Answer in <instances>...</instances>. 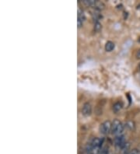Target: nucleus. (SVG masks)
<instances>
[{
	"instance_id": "2",
	"label": "nucleus",
	"mask_w": 140,
	"mask_h": 154,
	"mask_svg": "<svg viewBox=\"0 0 140 154\" xmlns=\"http://www.w3.org/2000/svg\"><path fill=\"white\" fill-rule=\"evenodd\" d=\"M112 123L110 121H106L103 122L100 126V132L103 135H108L110 132H111Z\"/></svg>"
},
{
	"instance_id": "1",
	"label": "nucleus",
	"mask_w": 140,
	"mask_h": 154,
	"mask_svg": "<svg viewBox=\"0 0 140 154\" xmlns=\"http://www.w3.org/2000/svg\"><path fill=\"white\" fill-rule=\"evenodd\" d=\"M124 130V125L119 120L115 119L112 123V128H111V132L115 136L122 135Z\"/></svg>"
},
{
	"instance_id": "15",
	"label": "nucleus",
	"mask_w": 140,
	"mask_h": 154,
	"mask_svg": "<svg viewBox=\"0 0 140 154\" xmlns=\"http://www.w3.org/2000/svg\"><path fill=\"white\" fill-rule=\"evenodd\" d=\"M139 42H140V39H139Z\"/></svg>"
},
{
	"instance_id": "3",
	"label": "nucleus",
	"mask_w": 140,
	"mask_h": 154,
	"mask_svg": "<svg viewBox=\"0 0 140 154\" xmlns=\"http://www.w3.org/2000/svg\"><path fill=\"white\" fill-rule=\"evenodd\" d=\"M115 143L116 146L119 147L120 149H122V148L125 146V145L127 143V142L125 140V135H118V136H116L115 139Z\"/></svg>"
},
{
	"instance_id": "12",
	"label": "nucleus",
	"mask_w": 140,
	"mask_h": 154,
	"mask_svg": "<svg viewBox=\"0 0 140 154\" xmlns=\"http://www.w3.org/2000/svg\"><path fill=\"white\" fill-rule=\"evenodd\" d=\"M136 58H137V59H140V49L136 53Z\"/></svg>"
},
{
	"instance_id": "8",
	"label": "nucleus",
	"mask_w": 140,
	"mask_h": 154,
	"mask_svg": "<svg viewBox=\"0 0 140 154\" xmlns=\"http://www.w3.org/2000/svg\"><path fill=\"white\" fill-rule=\"evenodd\" d=\"M109 153H110V152H109V148L108 147V146H105V147L102 148L99 154H109Z\"/></svg>"
},
{
	"instance_id": "4",
	"label": "nucleus",
	"mask_w": 140,
	"mask_h": 154,
	"mask_svg": "<svg viewBox=\"0 0 140 154\" xmlns=\"http://www.w3.org/2000/svg\"><path fill=\"white\" fill-rule=\"evenodd\" d=\"M82 113L84 116H89L92 113V106L89 103L84 104L82 108Z\"/></svg>"
},
{
	"instance_id": "13",
	"label": "nucleus",
	"mask_w": 140,
	"mask_h": 154,
	"mask_svg": "<svg viewBox=\"0 0 140 154\" xmlns=\"http://www.w3.org/2000/svg\"><path fill=\"white\" fill-rule=\"evenodd\" d=\"M139 70L140 71V63H139Z\"/></svg>"
},
{
	"instance_id": "11",
	"label": "nucleus",
	"mask_w": 140,
	"mask_h": 154,
	"mask_svg": "<svg viewBox=\"0 0 140 154\" xmlns=\"http://www.w3.org/2000/svg\"><path fill=\"white\" fill-rule=\"evenodd\" d=\"M82 26H83V21L78 19V27H82Z\"/></svg>"
},
{
	"instance_id": "10",
	"label": "nucleus",
	"mask_w": 140,
	"mask_h": 154,
	"mask_svg": "<svg viewBox=\"0 0 140 154\" xmlns=\"http://www.w3.org/2000/svg\"><path fill=\"white\" fill-rule=\"evenodd\" d=\"M128 154H139V150H136V149H133L132 150L129 151Z\"/></svg>"
},
{
	"instance_id": "14",
	"label": "nucleus",
	"mask_w": 140,
	"mask_h": 154,
	"mask_svg": "<svg viewBox=\"0 0 140 154\" xmlns=\"http://www.w3.org/2000/svg\"><path fill=\"white\" fill-rule=\"evenodd\" d=\"M109 154H111V153H109Z\"/></svg>"
},
{
	"instance_id": "5",
	"label": "nucleus",
	"mask_w": 140,
	"mask_h": 154,
	"mask_svg": "<svg viewBox=\"0 0 140 154\" xmlns=\"http://www.w3.org/2000/svg\"><path fill=\"white\" fill-rule=\"evenodd\" d=\"M123 107V104L121 102H117L115 103V104L113 105V111L115 113H118V111H120Z\"/></svg>"
},
{
	"instance_id": "7",
	"label": "nucleus",
	"mask_w": 140,
	"mask_h": 154,
	"mask_svg": "<svg viewBox=\"0 0 140 154\" xmlns=\"http://www.w3.org/2000/svg\"><path fill=\"white\" fill-rule=\"evenodd\" d=\"M84 4H86L87 6H96V2L93 1V0H85L84 1Z\"/></svg>"
},
{
	"instance_id": "6",
	"label": "nucleus",
	"mask_w": 140,
	"mask_h": 154,
	"mask_svg": "<svg viewBox=\"0 0 140 154\" xmlns=\"http://www.w3.org/2000/svg\"><path fill=\"white\" fill-rule=\"evenodd\" d=\"M115 47V44H114L112 41H108V42L106 43V45H105V50H106L107 51H109V52H110V51L114 50Z\"/></svg>"
},
{
	"instance_id": "9",
	"label": "nucleus",
	"mask_w": 140,
	"mask_h": 154,
	"mask_svg": "<svg viewBox=\"0 0 140 154\" xmlns=\"http://www.w3.org/2000/svg\"><path fill=\"white\" fill-rule=\"evenodd\" d=\"M94 29H95V30H97V31H99V30L101 29V24L98 21L96 22L95 24H94Z\"/></svg>"
}]
</instances>
